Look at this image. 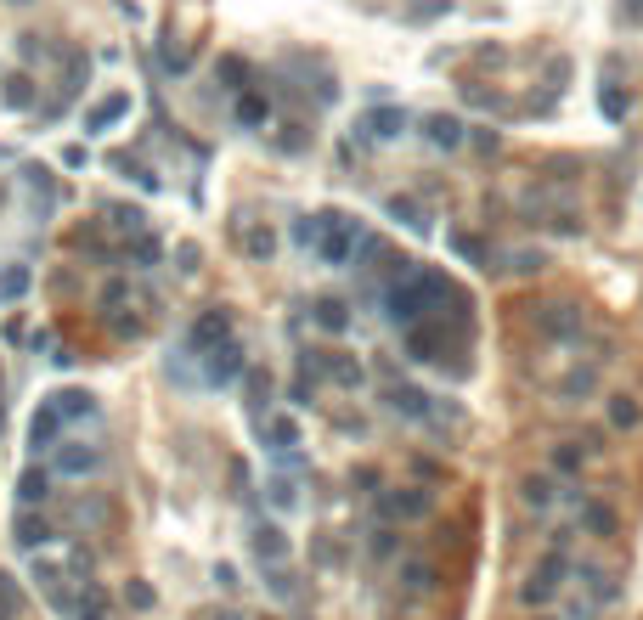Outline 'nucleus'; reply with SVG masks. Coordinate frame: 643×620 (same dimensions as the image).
Masks as SVG:
<instances>
[{"instance_id": "f257e3e1", "label": "nucleus", "mask_w": 643, "mask_h": 620, "mask_svg": "<svg viewBox=\"0 0 643 620\" xmlns=\"http://www.w3.org/2000/svg\"><path fill=\"white\" fill-rule=\"evenodd\" d=\"M74 417H90V395H51L28 423V446L35 452H57V434H63Z\"/></svg>"}, {"instance_id": "f03ea898", "label": "nucleus", "mask_w": 643, "mask_h": 620, "mask_svg": "<svg viewBox=\"0 0 643 620\" xmlns=\"http://www.w3.org/2000/svg\"><path fill=\"white\" fill-rule=\"evenodd\" d=\"M576 576V564L564 553H547L542 564H536V576L519 586V603H525V609H542V603H559V593H564V581Z\"/></svg>"}, {"instance_id": "7ed1b4c3", "label": "nucleus", "mask_w": 643, "mask_h": 620, "mask_svg": "<svg viewBox=\"0 0 643 620\" xmlns=\"http://www.w3.org/2000/svg\"><path fill=\"white\" fill-rule=\"evenodd\" d=\"M429 508H435V496H429V491H418V485H407V491H384L378 514H384V519H423Z\"/></svg>"}, {"instance_id": "20e7f679", "label": "nucleus", "mask_w": 643, "mask_h": 620, "mask_svg": "<svg viewBox=\"0 0 643 620\" xmlns=\"http://www.w3.org/2000/svg\"><path fill=\"white\" fill-rule=\"evenodd\" d=\"M559 496H564V491H559V485H554L547 474H531V479H519V502H525L531 514H547V508H554Z\"/></svg>"}, {"instance_id": "39448f33", "label": "nucleus", "mask_w": 643, "mask_h": 620, "mask_svg": "<svg viewBox=\"0 0 643 620\" xmlns=\"http://www.w3.org/2000/svg\"><path fill=\"white\" fill-rule=\"evenodd\" d=\"M576 576H581V586H587L593 603H616V598H621L616 576H609V570H599V564H576Z\"/></svg>"}, {"instance_id": "423d86ee", "label": "nucleus", "mask_w": 643, "mask_h": 620, "mask_svg": "<svg viewBox=\"0 0 643 620\" xmlns=\"http://www.w3.org/2000/svg\"><path fill=\"white\" fill-rule=\"evenodd\" d=\"M542 333H547V338H576V333H581L576 310H570V305H542Z\"/></svg>"}, {"instance_id": "0eeeda50", "label": "nucleus", "mask_w": 643, "mask_h": 620, "mask_svg": "<svg viewBox=\"0 0 643 620\" xmlns=\"http://www.w3.org/2000/svg\"><path fill=\"white\" fill-rule=\"evenodd\" d=\"M581 524H587V531L593 536H616V508H604V502H587V508H581Z\"/></svg>"}, {"instance_id": "6e6552de", "label": "nucleus", "mask_w": 643, "mask_h": 620, "mask_svg": "<svg viewBox=\"0 0 643 620\" xmlns=\"http://www.w3.org/2000/svg\"><path fill=\"white\" fill-rule=\"evenodd\" d=\"M609 423H616V429H638L643 423V407L632 395H616V400H609Z\"/></svg>"}, {"instance_id": "1a4fd4ad", "label": "nucleus", "mask_w": 643, "mask_h": 620, "mask_svg": "<svg viewBox=\"0 0 643 620\" xmlns=\"http://www.w3.org/2000/svg\"><path fill=\"white\" fill-rule=\"evenodd\" d=\"M97 452H80V446H68V452H57V469H63V474H90V469H97Z\"/></svg>"}, {"instance_id": "9d476101", "label": "nucleus", "mask_w": 643, "mask_h": 620, "mask_svg": "<svg viewBox=\"0 0 643 620\" xmlns=\"http://www.w3.org/2000/svg\"><path fill=\"white\" fill-rule=\"evenodd\" d=\"M581 457H587L581 446H554V452H547V469H554V474H576Z\"/></svg>"}, {"instance_id": "9b49d317", "label": "nucleus", "mask_w": 643, "mask_h": 620, "mask_svg": "<svg viewBox=\"0 0 643 620\" xmlns=\"http://www.w3.org/2000/svg\"><path fill=\"white\" fill-rule=\"evenodd\" d=\"M401 581L412 593H429V586H435V564H418V558H412V564H401Z\"/></svg>"}, {"instance_id": "f8f14e48", "label": "nucleus", "mask_w": 643, "mask_h": 620, "mask_svg": "<svg viewBox=\"0 0 643 620\" xmlns=\"http://www.w3.org/2000/svg\"><path fill=\"white\" fill-rule=\"evenodd\" d=\"M45 491H51V479H45V474H23L18 479V502L28 508V502H45Z\"/></svg>"}, {"instance_id": "ddd939ff", "label": "nucleus", "mask_w": 643, "mask_h": 620, "mask_svg": "<svg viewBox=\"0 0 643 620\" xmlns=\"http://www.w3.org/2000/svg\"><path fill=\"white\" fill-rule=\"evenodd\" d=\"M429 136H435V147H457L463 142V124L457 119H429Z\"/></svg>"}, {"instance_id": "4468645a", "label": "nucleus", "mask_w": 643, "mask_h": 620, "mask_svg": "<svg viewBox=\"0 0 643 620\" xmlns=\"http://www.w3.org/2000/svg\"><path fill=\"white\" fill-rule=\"evenodd\" d=\"M254 553H260V558H271V564H277V558L288 553V541H283V531H260V536H254Z\"/></svg>"}, {"instance_id": "2eb2a0df", "label": "nucleus", "mask_w": 643, "mask_h": 620, "mask_svg": "<svg viewBox=\"0 0 643 620\" xmlns=\"http://www.w3.org/2000/svg\"><path fill=\"white\" fill-rule=\"evenodd\" d=\"M18 603H23L18 581H12V576H0V620H12V615H18Z\"/></svg>"}, {"instance_id": "dca6fc26", "label": "nucleus", "mask_w": 643, "mask_h": 620, "mask_svg": "<svg viewBox=\"0 0 643 620\" xmlns=\"http://www.w3.org/2000/svg\"><path fill=\"white\" fill-rule=\"evenodd\" d=\"M316 322L339 333V328H345V305H339V299H322V305H316Z\"/></svg>"}, {"instance_id": "f3484780", "label": "nucleus", "mask_w": 643, "mask_h": 620, "mask_svg": "<svg viewBox=\"0 0 643 620\" xmlns=\"http://www.w3.org/2000/svg\"><path fill=\"white\" fill-rule=\"evenodd\" d=\"M80 620H107V598L97 593V586H90V593L80 598Z\"/></svg>"}, {"instance_id": "a211bd4d", "label": "nucleus", "mask_w": 643, "mask_h": 620, "mask_svg": "<svg viewBox=\"0 0 643 620\" xmlns=\"http://www.w3.org/2000/svg\"><path fill=\"white\" fill-rule=\"evenodd\" d=\"M395 130H401V113H373V119H367V136H384V142H390Z\"/></svg>"}, {"instance_id": "6ab92c4d", "label": "nucleus", "mask_w": 643, "mask_h": 620, "mask_svg": "<svg viewBox=\"0 0 643 620\" xmlns=\"http://www.w3.org/2000/svg\"><path fill=\"white\" fill-rule=\"evenodd\" d=\"M593 390V372H576V378H564V395H587Z\"/></svg>"}, {"instance_id": "aec40b11", "label": "nucleus", "mask_w": 643, "mask_h": 620, "mask_svg": "<svg viewBox=\"0 0 643 620\" xmlns=\"http://www.w3.org/2000/svg\"><path fill=\"white\" fill-rule=\"evenodd\" d=\"M604 113H609V119L626 113V97H621V90H604Z\"/></svg>"}, {"instance_id": "412c9836", "label": "nucleus", "mask_w": 643, "mask_h": 620, "mask_svg": "<svg viewBox=\"0 0 643 620\" xmlns=\"http://www.w3.org/2000/svg\"><path fill=\"white\" fill-rule=\"evenodd\" d=\"M390 553H395V536L378 531V536H373V558H390Z\"/></svg>"}]
</instances>
